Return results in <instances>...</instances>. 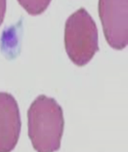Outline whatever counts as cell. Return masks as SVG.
<instances>
[{"label":"cell","instance_id":"1","mask_svg":"<svg viewBox=\"0 0 128 152\" xmlns=\"http://www.w3.org/2000/svg\"><path fill=\"white\" fill-rule=\"evenodd\" d=\"M64 119L54 98L39 95L28 111L29 136L37 151H56L61 147Z\"/></svg>","mask_w":128,"mask_h":152},{"label":"cell","instance_id":"2","mask_svg":"<svg viewBox=\"0 0 128 152\" xmlns=\"http://www.w3.org/2000/svg\"><path fill=\"white\" fill-rule=\"evenodd\" d=\"M65 48L75 65L88 64L98 51L96 24L84 8H80L67 19L65 26Z\"/></svg>","mask_w":128,"mask_h":152},{"label":"cell","instance_id":"3","mask_svg":"<svg viewBox=\"0 0 128 152\" xmlns=\"http://www.w3.org/2000/svg\"><path fill=\"white\" fill-rule=\"evenodd\" d=\"M98 13L108 45L124 49L128 43V0H99Z\"/></svg>","mask_w":128,"mask_h":152},{"label":"cell","instance_id":"4","mask_svg":"<svg viewBox=\"0 0 128 152\" xmlns=\"http://www.w3.org/2000/svg\"><path fill=\"white\" fill-rule=\"evenodd\" d=\"M21 120L17 101L12 95L0 93V151H10L17 145Z\"/></svg>","mask_w":128,"mask_h":152},{"label":"cell","instance_id":"5","mask_svg":"<svg viewBox=\"0 0 128 152\" xmlns=\"http://www.w3.org/2000/svg\"><path fill=\"white\" fill-rule=\"evenodd\" d=\"M21 7L31 15H38L45 12L51 0H18Z\"/></svg>","mask_w":128,"mask_h":152},{"label":"cell","instance_id":"6","mask_svg":"<svg viewBox=\"0 0 128 152\" xmlns=\"http://www.w3.org/2000/svg\"><path fill=\"white\" fill-rule=\"evenodd\" d=\"M7 9V0H0V26L4 21Z\"/></svg>","mask_w":128,"mask_h":152}]
</instances>
